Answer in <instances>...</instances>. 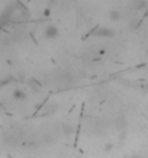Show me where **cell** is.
Returning <instances> with one entry per match:
<instances>
[{"instance_id": "6da1fadb", "label": "cell", "mask_w": 148, "mask_h": 158, "mask_svg": "<svg viewBox=\"0 0 148 158\" xmlns=\"http://www.w3.org/2000/svg\"><path fill=\"white\" fill-rule=\"evenodd\" d=\"M59 35V29L55 25H48L45 27V36L48 39H55Z\"/></svg>"}, {"instance_id": "7a4b0ae2", "label": "cell", "mask_w": 148, "mask_h": 158, "mask_svg": "<svg viewBox=\"0 0 148 158\" xmlns=\"http://www.w3.org/2000/svg\"><path fill=\"white\" fill-rule=\"evenodd\" d=\"M12 98L15 101H26L27 99V94H26L25 89H20V88H17V89H15L12 94Z\"/></svg>"}, {"instance_id": "3957f363", "label": "cell", "mask_w": 148, "mask_h": 158, "mask_svg": "<svg viewBox=\"0 0 148 158\" xmlns=\"http://www.w3.org/2000/svg\"><path fill=\"white\" fill-rule=\"evenodd\" d=\"M95 35H98V36H111V35H114V32L111 29H108V27L101 26V27H98L95 30Z\"/></svg>"}, {"instance_id": "277c9868", "label": "cell", "mask_w": 148, "mask_h": 158, "mask_svg": "<svg viewBox=\"0 0 148 158\" xmlns=\"http://www.w3.org/2000/svg\"><path fill=\"white\" fill-rule=\"evenodd\" d=\"M109 17H111L112 20H118L119 17H121V13H119V10H111L109 12Z\"/></svg>"}]
</instances>
